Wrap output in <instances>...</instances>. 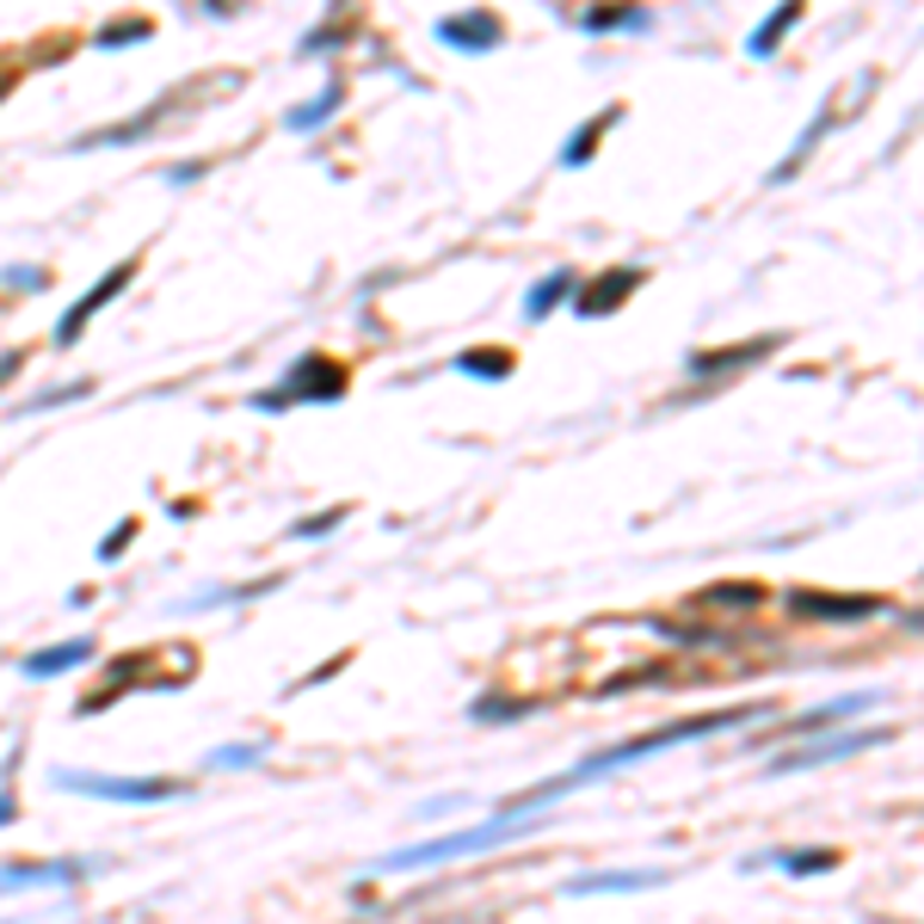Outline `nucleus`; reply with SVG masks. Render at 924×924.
<instances>
[{
    "instance_id": "f257e3e1",
    "label": "nucleus",
    "mask_w": 924,
    "mask_h": 924,
    "mask_svg": "<svg viewBox=\"0 0 924 924\" xmlns=\"http://www.w3.org/2000/svg\"><path fill=\"white\" fill-rule=\"evenodd\" d=\"M549 826V814H537V807H518V814L488 819V826H469V832H444V838H425V845L413 851H395V857H383V869H425V863H450V857H475V851H493V845H512V838H530V832Z\"/></svg>"
},
{
    "instance_id": "f03ea898",
    "label": "nucleus",
    "mask_w": 924,
    "mask_h": 924,
    "mask_svg": "<svg viewBox=\"0 0 924 924\" xmlns=\"http://www.w3.org/2000/svg\"><path fill=\"white\" fill-rule=\"evenodd\" d=\"M345 389H352V376H345L340 357L308 352V357H296V364H291V376H284V389H277V401H284V407H291V401H340Z\"/></svg>"
},
{
    "instance_id": "7ed1b4c3",
    "label": "nucleus",
    "mask_w": 924,
    "mask_h": 924,
    "mask_svg": "<svg viewBox=\"0 0 924 924\" xmlns=\"http://www.w3.org/2000/svg\"><path fill=\"white\" fill-rule=\"evenodd\" d=\"M887 727H869V734H832V739H814V746H795L770 765V777H795V770H814V765H838V758H857V753H875L887 746Z\"/></svg>"
},
{
    "instance_id": "20e7f679",
    "label": "nucleus",
    "mask_w": 924,
    "mask_h": 924,
    "mask_svg": "<svg viewBox=\"0 0 924 924\" xmlns=\"http://www.w3.org/2000/svg\"><path fill=\"white\" fill-rule=\"evenodd\" d=\"M56 789L99 795V802H167V795H179V783H160V777H92V770H56Z\"/></svg>"
},
{
    "instance_id": "39448f33",
    "label": "nucleus",
    "mask_w": 924,
    "mask_h": 924,
    "mask_svg": "<svg viewBox=\"0 0 924 924\" xmlns=\"http://www.w3.org/2000/svg\"><path fill=\"white\" fill-rule=\"evenodd\" d=\"M789 610L802 622H863V617H882V598H869V592H789Z\"/></svg>"
},
{
    "instance_id": "423d86ee",
    "label": "nucleus",
    "mask_w": 924,
    "mask_h": 924,
    "mask_svg": "<svg viewBox=\"0 0 924 924\" xmlns=\"http://www.w3.org/2000/svg\"><path fill=\"white\" fill-rule=\"evenodd\" d=\"M130 277H136V259H124V265H111V272H106V277H99V284H92V291H87V296H80V303H75V308H68V315H62V327H56V345H75V340H80V327H87V321H92V315H99V308H106V303H111V296H124V284H130Z\"/></svg>"
},
{
    "instance_id": "0eeeda50",
    "label": "nucleus",
    "mask_w": 924,
    "mask_h": 924,
    "mask_svg": "<svg viewBox=\"0 0 924 924\" xmlns=\"http://www.w3.org/2000/svg\"><path fill=\"white\" fill-rule=\"evenodd\" d=\"M635 291H641V272H635V265H622V272L592 277V284H586V291L573 296V308H580L586 321H598V315H617V308L629 303Z\"/></svg>"
},
{
    "instance_id": "6e6552de",
    "label": "nucleus",
    "mask_w": 924,
    "mask_h": 924,
    "mask_svg": "<svg viewBox=\"0 0 924 924\" xmlns=\"http://www.w3.org/2000/svg\"><path fill=\"white\" fill-rule=\"evenodd\" d=\"M777 345L783 340L770 333V340H734V345H721V352H697L690 357V376H734V370H753V364H765Z\"/></svg>"
},
{
    "instance_id": "1a4fd4ad",
    "label": "nucleus",
    "mask_w": 924,
    "mask_h": 924,
    "mask_svg": "<svg viewBox=\"0 0 924 924\" xmlns=\"http://www.w3.org/2000/svg\"><path fill=\"white\" fill-rule=\"evenodd\" d=\"M92 660V641L87 635H75V641H56V647H38L19 672L26 678H56V672H75V666H87Z\"/></svg>"
},
{
    "instance_id": "9d476101",
    "label": "nucleus",
    "mask_w": 924,
    "mask_h": 924,
    "mask_svg": "<svg viewBox=\"0 0 924 924\" xmlns=\"http://www.w3.org/2000/svg\"><path fill=\"white\" fill-rule=\"evenodd\" d=\"M882 702V690H851V697H832L826 709H807L802 721H789V734H826L832 721H845V715H869Z\"/></svg>"
},
{
    "instance_id": "9b49d317",
    "label": "nucleus",
    "mask_w": 924,
    "mask_h": 924,
    "mask_svg": "<svg viewBox=\"0 0 924 924\" xmlns=\"http://www.w3.org/2000/svg\"><path fill=\"white\" fill-rule=\"evenodd\" d=\"M80 875V863H7L0 869V894H19V887H62V882H75Z\"/></svg>"
},
{
    "instance_id": "f8f14e48",
    "label": "nucleus",
    "mask_w": 924,
    "mask_h": 924,
    "mask_svg": "<svg viewBox=\"0 0 924 924\" xmlns=\"http://www.w3.org/2000/svg\"><path fill=\"white\" fill-rule=\"evenodd\" d=\"M666 875L660 869H635V875H580V882H568V894H641V887H660Z\"/></svg>"
},
{
    "instance_id": "ddd939ff",
    "label": "nucleus",
    "mask_w": 924,
    "mask_h": 924,
    "mask_svg": "<svg viewBox=\"0 0 924 924\" xmlns=\"http://www.w3.org/2000/svg\"><path fill=\"white\" fill-rule=\"evenodd\" d=\"M444 43H462V50H488V43H500V19H493V13L444 19Z\"/></svg>"
},
{
    "instance_id": "4468645a",
    "label": "nucleus",
    "mask_w": 924,
    "mask_h": 924,
    "mask_svg": "<svg viewBox=\"0 0 924 924\" xmlns=\"http://www.w3.org/2000/svg\"><path fill=\"white\" fill-rule=\"evenodd\" d=\"M462 376H481V383H500V376H512V352L505 345H475V352L456 357Z\"/></svg>"
},
{
    "instance_id": "2eb2a0df",
    "label": "nucleus",
    "mask_w": 924,
    "mask_h": 924,
    "mask_svg": "<svg viewBox=\"0 0 924 924\" xmlns=\"http://www.w3.org/2000/svg\"><path fill=\"white\" fill-rule=\"evenodd\" d=\"M568 296H573V272H554V277H542L537 291L524 296V315H530V321H542L554 303H568Z\"/></svg>"
},
{
    "instance_id": "dca6fc26",
    "label": "nucleus",
    "mask_w": 924,
    "mask_h": 924,
    "mask_svg": "<svg viewBox=\"0 0 924 924\" xmlns=\"http://www.w3.org/2000/svg\"><path fill=\"white\" fill-rule=\"evenodd\" d=\"M802 7H807V0H783L777 13L765 19V31H758V38H753V56H770V50H777V43L789 38V26H795V19H802Z\"/></svg>"
},
{
    "instance_id": "f3484780",
    "label": "nucleus",
    "mask_w": 924,
    "mask_h": 924,
    "mask_svg": "<svg viewBox=\"0 0 924 924\" xmlns=\"http://www.w3.org/2000/svg\"><path fill=\"white\" fill-rule=\"evenodd\" d=\"M783 869H789V875H826V869H838V851H832V845L789 851V857H783Z\"/></svg>"
},
{
    "instance_id": "a211bd4d",
    "label": "nucleus",
    "mask_w": 924,
    "mask_h": 924,
    "mask_svg": "<svg viewBox=\"0 0 924 924\" xmlns=\"http://www.w3.org/2000/svg\"><path fill=\"white\" fill-rule=\"evenodd\" d=\"M610 124H617V111H604V118H592V124H586V130H580V136H573V142H568V155H561V160H568V167H580V160H586V155H592V148H598V136H604Z\"/></svg>"
},
{
    "instance_id": "6ab92c4d",
    "label": "nucleus",
    "mask_w": 924,
    "mask_h": 924,
    "mask_svg": "<svg viewBox=\"0 0 924 924\" xmlns=\"http://www.w3.org/2000/svg\"><path fill=\"white\" fill-rule=\"evenodd\" d=\"M758 586H715V592H702V604H727V610H758Z\"/></svg>"
},
{
    "instance_id": "aec40b11",
    "label": "nucleus",
    "mask_w": 924,
    "mask_h": 924,
    "mask_svg": "<svg viewBox=\"0 0 924 924\" xmlns=\"http://www.w3.org/2000/svg\"><path fill=\"white\" fill-rule=\"evenodd\" d=\"M530 709H537V702H518V697H481L475 702V721H493V715H505V721H518V715H530Z\"/></svg>"
},
{
    "instance_id": "412c9836",
    "label": "nucleus",
    "mask_w": 924,
    "mask_h": 924,
    "mask_svg": "<svg viewBox=\"0 0 924 924\" xmlns=\"http://www.w3.org/2000/svg\"><path fill=\"white\" fill-rule=\"evenodd\" d=\"M586 26H592V31H604V26H647V13H641V7H598Z\"/></svg>"
},
{
    "instance_id": "4be33fe9",
    "label": "nucleus",
    "mask_w": 924,
    "mask_h": 924,
    "mask_svg": "<svg viewBox=\"0 0 924 924\" xmlns=\"http://www.w3.org/2000/svg\"><path fill=\"white\" fill-rule=\"evenodd\" d=\"M333 106H340V87H327V92H321V99H315V106H303V111H291V124H296V130H315V124L321 118H327V111Z\"/></svg>"
},
{
    "instance_id": "5701e85b",
    "label": "nucleus",
    "mask_w": 924,
    "mask_h": 924,
    "mask_svg": "<svg viewBox=\"0 0 924 924\" xmlns=\"http://www.w3.org/2000/svg\"><path fill=\"white\" fill-rule=\"evenodd\" d=\"M130 542H136V518H124V530H118V537H106V542H99V561H118V554L130 549Z\"/></svg>"
},
{
    "instance_id": "b1692460",
    "label": "nucleus",
    "mask_w": 924,
    "mask_h": 924,
    "mask_svg": "<svg viewBox=\"0 0 924 924\" xmlns=\"http://www.w3.org/2000/svg\"><path fill=\"white\" fill-rule=\"evenodd\" d=\"M345 512H321V518H303V524H291V537H327L333 524H340Z\"/></svg>"
},
{
    "instance_id": "393cba45",
    "label": "nucleus",
    "mask_w": 924,
    "mask_h": 924,
    "mask_svg": "<svg viewBox=\"0 0 924 924\" xmlns=\"http://www.w3.org/2000/svg\"><path fill=\"white\" fill-rule=\"evenodd\" d=\"M19 370H26V352H7V357H0V383H7V376H19Z\"/></svg>"
},
{
    "instance_id": "a878e982",
    "label": "nucleus",
    "mask_w": 924,
    "mask_h": 924,
    "mask_svg": "<svg viewBox=\"0 0 924 924\" xmlns=\"http://www.w3.org/2000/svg\"><path fill=\"white\" fill-rule=\"evenodd\" d=\"M7 819H19V807H13V795H0V826H7Z\"/></svg>"
}]
</instances>
